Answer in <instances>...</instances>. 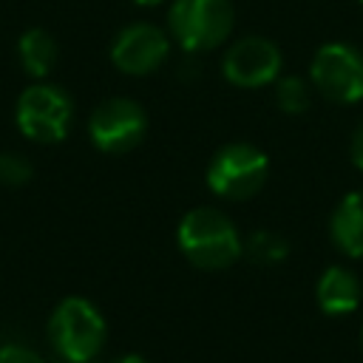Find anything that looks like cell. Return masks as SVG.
<instances>
[{"label": "cell", "mask_w": 363, "mask_h": 363, "mask_svg": "<svg viewBox=\"0 0 363 363\" xmlns=\"http://www.w3.org/2000/svg\"><path fill=\"white\" fill-rule=\"evenodd\" d=\"M176 244L182 255L199 269H227L244 252L235 224L216 207H193L179 221Z\"/></svg>", "instance_id": "obj_1"}, {"label": "cell", "mask_w": 363, "mask_h": 363, "mask_svg": "<svg viewBox=\"0 0 363 363\" xmlns=\"http://www.w3.org/2000/svg\"><path fill=\"white\" fill-rule=\"evenodd\" d=\"M48 337L62 360L88 363L102 352L108 326H105L102 312L91 301L71 295L60 301V306L54 309L48 320Z\"/></svg>", "instance_id": "obj_2"}, {"label": "cell", "mask_w": 363, "mask_h": 363, "mask_svg": "<svg viewBox=\"0 0 363 363\" xmlns=\"http://www.w3.org/2000/svg\"><path fill=\"white\" fill-rule=\"evenodd\" d=\"M235 23L230 0H173L167 11V28L179 48L201 54L218 48Z\"/></svg>", "instance_id": "obj_3"}, {"label": "cell", "mask_w": 363, "mask_h": 363, "mask_svg": "<svg viewBox=\"0 0 363 363\" xmlns=\"http://www.w3.org/2000/svg\"><path fill=\"white\" fill-rule=\"evenodd\" d=\"M269 176V159L250 142H230L216 150L207 167V187L230 201L252 199Z\"/></svg>", "instance_id": "obj_4"}, {"label": "cell", "mask_w": 363, "mask_h": 363, "mask_svg": "<svg viewBox=\"0 0 363 363\" xmlns=\"http://www.w3.org/2000/svg\"><path fill=\"white\" fill-rule=\"evenodd\" d=\"M14 119L26 139L40 142V145H54L68 136L74 105L62 88L51 82H34L20 94Z\"/></svg>", "instance_id": "obj_5"}, {"label": "cell", "mask_w": 363, "mask_h": 363, "mask_svg": "<svg viewBox=\"0 0 363 363\" xmlns=\"http://www.w3.org/2000/svg\"><path fill=\"white\" fill-rule=\"evenodd\" d=\"M309 79L318 94L337 105L363 99V51L349 43H326L315 51Z\"/></svg>", "instance_id": "obj_6"}, {"label": "cell", "mask_w": 363, "mask_h": 363, "mask_svg": "<svg viewBox=\"0 0 363 363\" xmlns=\"http://www.w3.org/2000/svg\"><path fill=\"white\" fill-rule=\"evenodd\" d=\"M147 130V113L139 102L128 96L105 99L94 108L88 119V136L102 153H128L133 150Z\"/></svg>", "instance_id": "obj_7"}, {"label": "cell", "mask_w": 363, "mask_h": 363, "mask_svg": "<svg viewBox=\"0 0 363 363\" xmlns=\"http://www.w3.org/2000/svg\"><path fill=\"white\" fill-rule=\"evenodd\" d=\"M281 51L272 40L250 34L227 48L221 60V74L235 88H264L281 77Z\"/></svg>", "instance_id": "obj_8"}, {"label": "cell", "mask_w": 363, "mask_h": 363, "mask_svg": "<svg viewBox=\"0 0 363 363\" xmlns=\"http://www.w3.org/2000/svg\"><path fill=\"white\" fill-rule=\"evenodd\" d=\"M170 54L167 34L153 23H130L111 43V62L130 77L153 74Z\"/></svg>", "instance_id": "obj_9"}, {"label": "cell", "mask_w": 363, "mask_h": 363, "mask_svg": "<svg viewBox=\"0 0 363 363\" xmlns=\"http://www.w3.org/2000/svg\"><path fill=\"white\" fill-rule=\"evenodd\" d=\"M315 295H318V306L326 315L340 318V315H352L360 306L363 286H360V278L349 267L332 264V267H326L320 272L318 286H315Z\"/></svg>", "instance_id": "obj_10"}, {"label": "cell", "mask_w": 363, "mask_h": 363, "mask_svg": "<svg viewBox=\"0 0 363 363\" xmlns=\"http://www.w3.org/2000/svg\"><path fill=\"white\" fill-rule=\"evenodd\" d=\"M332 244L349 258H363V190H352L340 199L329 218Z\"/></svg>", "instance_id": "obj_11"}, {"label": "cell", "mask_w": 363, "mask_h": 363, "mask_svg": "<svg viewBox=\"0 0 363 363\" xmlns=\"http://www.w3.org/2000/svg\"><path fill=\"white\" fill-rule=\"evenodd\" d=\"M17 51H20V62L26 74L34 79H45L54 71L57 54H60L57 40L45 28H28L17 43Z\"/></svg>", "instance_id": "obj_12"}, {"label": "cell", "mask_w": 363, "mask_h": 363, "mask_svg": "<svg viewBox=\"0 0 363 363\" xmlns=\"http://www.w3.org/2000/svg\"><path fill=\"white\" fill-rule=\"evenodd\" d=\"M247 255L261 267H275L289 255V241L275 230H252L247 244Z\"/></svg>", "instance_id": "obj_13"}, {"label": "cell", "mask_w": 363, "mask_h": 363, "mask_svg": "<svg viewBox=\"0 0 363 363\" xmlns=\"http://www.w3.org/2000/svg\"><path fill=\"white\" fill-rule=\"evenodd\" d=\"M275 102L284 113H303L312 102V91H309V82L303 77H278L275 79Z\"/></svg>", "instance_id": "obj_14"}, {"label": "cell", "mask_w": 363, "mask_h": 363, "mask_svg": "<svg viewBox=\"0 0 363 363\" xmlns=\"http://www.w3.org/2000/svg\"><path fill=\"white\" fill-rule=\"evenodd\" d=\"M31 179V162L20 153H0V182L3 184H26Z\"/></svg>", "instance_id": "obj_15"}, {"label": "cell", "mask_w": 363, "mask_h": 363, "mask_svg": "<svg viewBox=\"0 0 363 363\" xmlns=\"http://www.w3.org/2000/svg\"><path fill=\"white\" fill-rule=\"evenodd\" d=\"M0 363H45V360L20 343H9L0 349Z\"/></svg>", "instance_id": "obj_16"}, {"label": "cell", "mask_w": 363, "mask_h": 363, "mask_svg": "<svg viewBox=\"0 0 363 363\" xmlns=\"http://www.w3.org/2000/svg\"><path fill=\"white\" fill-rule=\"evenodd\" d=\"M349 156H352V164L357 170H363V122L354 128L352 133V142H349Z\"/></svg>", "instance_id": "obj_17"}, {"label": "cell", "mask_w": 363, "mask_h": 363, "mask_svg": "<svg viewBox=\"0 0 363 363\" xmlns=\"http://www.w3.org/2000/svg\"><path fill=\"white\" fill-rule=\"evenodd\" d=\"M116 363H150V360L142 357V354H125V357H119Z\"/></svg>", "instance_id": "obj_18"}, {"label": "cell", "mask_w": 363, "mask_h": 363, "mask_svg": "<svg viewBox=\"0 0 363 363\" xmlns=\"http://www.w3.org/2000/svg\"><path fill=\"white\" fill-rule=\"evenodd\" d=\"M133 3H136V6H159L162 0H133Z\"/></svg>", "instance_id": "obj_19"}, {"label": "cell", "mask_w": 363, "mask_h": 363, "mask_svg": "<svg viewBox=\"0 0 363 363\" xmlns=\"http://www.w3.org/2000/svg\"><path fill=\"white\" fill-rule=\"evenodd\" d=\"M62 363H71V360H62ZM88 363H94V360H88Z\"/></svg>", "instance_id": "obj_20"}, {"label": "cell", "mask_w": 363, "mask_h": 363, "mask_svg": "<svg viewBox=\"0 0 363 363\" xmlns=\"http://www.w3.org/2000/svg\"><path fill=\"white\" fill-rule=\"evenodd\" d=\"M357 3H363V0H357Z\"/></svg>", "instance_id": "obj_21"}]
</instances>
